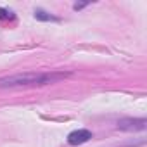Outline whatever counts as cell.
<instances>
[{"label":"cell","instance_id":"cell-1","mask_svg":"<svg viewBox=\"0 0 147 147\" xmlns=\"http://www.w3.org/2000/svg\"><path fill=\"white\" fill-rule=\"evenodd\" d=\"M67 73H24V75H12L0 78V88H24V87H42L64 80Z\"/></svg>","mask_w":147,"mask_h":147},{"label":"cell","instance_id":"cell-2","mask_svg":"<svg viewBox=\"0 0 147 147\" xmlns=\"http://www.w3.org/2000/svg\"><path fill=\"white\" fill-rule=\"evenodd\" d=\"M145 125H147L145 118H123L116 123L118 130H123V131H140V130H145Z\"/></svg>","mask_w":147,"mask_h":147},{"label":"cell","instance_id":"cell-3","mask_svg":"<svg viewBox=\"0 0 147 147\" xmlns=\"http://www.w3.org/2000/svg\"><path fill=\"white\" fill-rule=\"evenodd\" d=\"M90 138H92V131L87 128H80V130H75L67 135V144L69 145H82V144L88 142Z\"/></svg>","mask_w":147,"mask_h":147},{"label":"cell","instance_id":"cell-4","mask_svg":"<svg viewBox=\"0 0 147 147\" xmlns=\"http://www.w3.org/2000/svg\"><path fill=\"white\" fill-rule=\"evenodd\" d=\"M35 19H38V21H45V23H49V21H59V18H55V16H52L50 12H47V11H43V9H35Z\"/></svg>","mask_w":147,"mask_h":147},{"label":"cell","instance_id":"cell-5","mask_svg":"<svg viewBox=\"0 0 147 147\" xmlns=\"http://www.w3.org/2000/svg\"><path fill=\"white\" fill-rule=\"evenodd\" d=\"M14 12L11 9H5V7H0V21H11L14 19Z\"/></svg>","mask_w":147,"mask_h":147},{"label":"cell","instance_id":"cell-6","mask_svg":"<svg viewBox=\"0 0 147 147\" xmlns=\"http://www.w3.org/2000/svg\"><path fill=\"white\" fill-rule=\"evenodd\" d=\"M88 4H75V5H73V9H75V11H80V9H83V7H87Z\"/></svg>","mask_w":147,"mask_h":147}]
</instances>
